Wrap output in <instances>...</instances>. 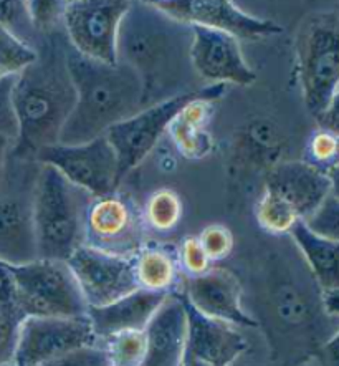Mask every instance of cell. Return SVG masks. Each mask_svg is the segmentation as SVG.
I'll list each match as a JSON object with an SVG mask.
<instances>
[{"mask_svg": "<svg viewBox=\"0 0 339 366\" xmlns=\"http://www.w3.org/2000/svg\"><path fill=\"white\" fill-rule=\"evenodd\" d=\"M179 252V265L187 275L199 277L212 269V262L208 260L207 254L203 252L202 245L197 237H186L182 242Z\"/></svg>", "mask_w": 339, "mask_h": 366, "instance_id": "obj_36", "label": "cell"}, {"mask_svg": "<svg viewBox=\"0 0 339 366\" xmlns=\"http://www.w3.org/2000/svg\"><path fill=\"white\" fill-rule=\"evenodd\" d=\"M36 164L55 167L61 176L91 197L114 194L123 179L119 161L106 136L83 144H54L41 148Z\"/></svg>", "mask_w": 339, "mask_h": 366, "instance_id": "obj_8", "label": "cell"}, {"mask_svg": "<svg viewBox=\"0 0 339 366\" xmlns=\"http://www.w3.org/2000/svg\"><path fill=\"white\" fill-rule=\"evenodd\" d=\"M88 308L106 307L138 290L134 255H118L81 245L68 259Z\"/></svg>", "mask_w": 339, "mask_h": 366, "instance_id": "obj_11", "label": "cell"}, {"mask_svg": "<svg viewBox=\"0 0 339 366\" xmlns=\"http://www.w3.org/2000/svg\"><path fill=\"white\" fill-rule=\"evenodd\" d=\"M36 50L0 25V80L17 76L36 60Z\"/></svg>", "mask_w": 339, "mask_h": 366, "instance_id": "obj_29", "label": "cell"}, {"mask_svg": "<svg viewBox=\"0 0 339 366\" xmlns=\"http://www.w3.org/2000/svg\"><path fill=\"white\" fill-rule=\"evenodd\" d=\"M318 123H320L321 129L339 136V90L336 92V95L331 98L330 104H328L325 112L321 113V117L318 118Z\"/></svg>", "mask_w": 339, "mask_h": 366, "instance_id": "obj_40", "label": "cell"}, {"mask_svg": "<svg viewBox=\"0 0 339 366\" xmlns=\"http://www.w3.org/2000/svg\"><path fill=\"white\" fill-rule=\"evenodd\" d=\"M0 308H17L15 307V285L9 264L0 260Z\"/></svg>", "mask_w": 339, "mask_h": 366, "instance_id": "obj_39", "label": "cell"}, {"mask_svg": "<svg viewBox=\"0 0 339 366\" xmlns=\"http://www.w3.org/2000/svg\"><path fill=\"white\" fill-rule=\"evenodd\" d=\"M36 54V60L20 73L15 83L14 103L20 133L10 151L15 159L32 163L41 148L59 144L61 129L76 102L66 66L65 41L51 36Z\"/></svg>", "mask_w": 339, "mask_h": 366, "instance_id": "obj_2", "label": "cell"}, {"mask_svg": "<svg viewBox=\"0 0 339 366\" xmlns=\"http://www.w3.org/2000/svg\"><path fill=\"white\" fill-rule=\"evenodd\" d=\"M144 222L126 197L114 194L93 197L86 211L85 244L118 255H134L143 247Z\"/></svg>", "mask_w": 339, "mask_h": 366, "instance_id": "obj_12", "label": "cell"}, {"mask_svg": "<svg viewBox=\"0 0 339 366\" xmlns=\"http://www.w3.org/2000/svg\"><path fill=\"white\" fill-rule=\"evenodd\" d=\"M136 280L141 289L176 294L181 279L179 252L169 245L144 244L134 254Z\"/></svg>", "mask_w": 339, "mask_h": 366, "instance_id": "obj_23", "label": "cell"}, {"mask_svg": "<svg viewBox=\"0 0 339 366\" xmlns=\"http://www.w3.org/2000/svg\"><path fill=\"white\" fill-rule=\"evenodd\" d=\"M296 66L306 108L318 119L339 90V10L303 20L296 35Z\"/></svg>", "mask_w": 339, "mask_h": 366, "instance_id": "obj_5", "label": "cell"}, {"mask_svg": "<svg viewBox=\"0 0 339 366\" xmlns=\"http://www.w3.org/2000/svg\"><path fill=\"white\" fill-rule=\"evenodd\" d=\"M171 294L139 289L106 307L88 308L93 330L100 340L123 332H144L151 318Z\"/></svg>", "mask_w": 339, "mask_h": 366, "instance_id": "obj_20", "label": "cell"}, {"mask_svg": "<svg viewBox=\"0 0 339 366\" xmlns=\"http://www.w3.org/2000/svg\"><path fill=\"white\" fill-rule=\"evenodd\" d=\"M40 366H108V360L100 345H95V347L76 350Z\"/></svg>", "mask_w": 339, "mask_h": 366, "instance_id": "obj_38", "label": "cell"}, {"mask_svg": "<svg viewBox=\"0 0 339 366\" xmlns=\"http://www.w3.org/2000/svg\"><path fill=\"white\" fill-rule=\"evenodd\" d=\"M184 299L201 315L232 327L257 328L258 322L242 305L243 289L238 277L227 269L212 267L187 280Z\"/></svg>", "mask_w": 339, "mask_h": 366, "instance_id": "obj_15", "label": "cell"}, {"mask_svg": "<svg viewBox=\"0 0 339 366\" xmlns=\"http://www.w3.org/2000/svg\"><path fill=\"white\" fill-rule=\"evenodd\" d=\"M255 217L265 232L273 235L290 234L291 229L301 222V219L296 216V212L288 204L265 189L255 207Z\"/></svg>", "mask_w": 339, "mask_h": 366, "instance_id": "obj_27", "label": "cell"}, {"mask_svg": "<svg viewBox=\"0 0 339 366\" xmlns=\"http://www.w3.org/2000/svg\"><path fill=\"white\" fill-rule=\"evenodd\" d=\"M98 337L86 315L24 318L10 366H40L76 350L95 347Z\"/></svg>", "mask_w": 339, "mask_h": 366, "instance_id": "obj_10", "label": "cell"}, {"mask_svg": "<svg viewBox=\"0 0 339 366\" xmlns=\"http://www.w3.org/2000/svg\"><path fill=\"white\" fill-rule=\"evenodd\" d=\"M268 310L278 328L288 333L311 330L313 320L325 312L321 308L320 294L313 295L303 284L293 277L281 275L268 285Z\"/></svg>", "mask_w": 339, "mask_h": 366, "instance_id": "obj_21", "label": "cell"}, {"mask_svg": "<svg viewBox=\"0 0 339 366\" xmlns=\"http://www.w3.org/2000/svg\"><path fill=\"white\" fill-rule=\"evenodd\" d=\"M301 222L318 237L330 242H339V199L328 196L321 206Z\"/></svg>", "mask_w": 339, "mask_h": 366, "instance_id": "obj_30", "label": "cell"}, {"mask_svg": "<svg viewBox=\"0 0 339 366\" xmlns=\"http://www.w3.org/2000/svg\"><path fill=\"white\" fill-rule=\"evenodd\" d=\"M223 90H226V85H212L197 93H189V95H181L151 104L136 113L134 117L109 128L104 136L118 156L121 176L124 177L129 171L143 163L146 156L156 148V144L159 143L163 134L169 129L171 123L187 103L196 98H206L212 102L221 97Z\"/></svg>", "mask_w": 339, "mask_h": 366, "instance_id": "obj_7", "label": "cell"}, {"mask_svg": "<svg viewBox=\"0 0 339 366\" xmlns=\"http://www.w3.org/2000/svg\"><path fill=\"white\" fill-rule=\"evenodd\" d=\"M129 7L126 0L68 2L64 14L68 44L86 59L116 65L119 25Z\"/></svg>", "mask_w": 339, "mask_h": 366, "instance_id": "obj_9", "label": "cell"}, {"mask_svg": "<svg viewBox=\"0 0 339 366\" xmlns=\"http://www.w3.org/2000/svg\"><path fill=\"white\" fill-rule=\"evenodd\" d=\"M12 141H9L4 136H0V181L4 179L5 171H7V163H9V156L10 151H12Z\"/></svg>", "mask_w": 339, "mask_h": 366, "instance_id": "obj_42", "label": "cell"}, {"mask_svg": "<svg viewBox=\"0 0 339 366\" xmlns=\"http://www.w3.org/2000/svg\"><path fill=\"white\" fill-rule=\"evenodd\" d=\"M326 174L328 179H330V196L339 199V164L330 167Z\"/></svg>", "mask_w": 339, "mask_h": 366, "instance_id": "obj_43", "label": "cell"}, {"mask_svg": "<svg viewBox=\"0 0 339 366\" xmlns=\"http://www.w3.org/2000/svg\"><path fill=\"white\" fill-rule=\"evenodd\" d=\"M197 239L212 264L227 259L233 250V235L231 229L221 224H212L206 227Z\"/></svg>", "mask_w": 339, "mask_h": 366, "instance_id": "obj_35", "label": "cell"}, {"mask_svg": "<svg viewBox=\"0 0 339 366\" xmlns=\"http://www.w3.org/2000/svg\"><path fill=\"white\" fill-rule=\"evenodd\" d=\"M291 239L303 255L308 270L320 294L339 290V242L318 237L298 222L291 229Z\"/></svg>", "mask_w": 339, "mask_h": 366, "instance_id": "obj_22", "label": "cell"}, {"mask_svg": "<svg viewBox=\"0 0 339 366\" xmlns=\"http://www.w3.org/2000/svg\"><path fill=\"white\" fill-rule=\"evenodd\" d=\"M187 340L181 366H233L247 352L248 343L236 327L201 315L189 302Z\"/></svg>", "mask_w": 339, "mask_h": 366, "instance_id": "obj_16", "label": "cell"}, {"mask_svg": "<svg viewBox=\"0 0 339 366\" xmlns=\"http://www.w3.org/2000/svg\"><path fill=\"white\" fill-rule=\"evenodd\" d=\"M108 366H109V365H108Z\"/></svg>", "mask_w": 339, "mask_h": 366, "instance_id": "obj_44", "label": "cell"}, {"mask_svg": "<svg viewBox=\"0 0 339 366\" xmlns=\"http://www.w3.org/2000/svg\"><path fill=\"white\" fill-rule=\"evenodd\" d=\"M263 189L288 204L305 221L330 196V179L326 171L306 161H290L267 171Z\"/></svg>", "mask_w": 339, "mask_h": 366, "instance_id": "obj_18", "label": "cell"}, {"mask_svg": "<svg viewBox=\"0 0 339 366\" xmlns=\"http://www.w3.org/2000/svg\"><path fill=\"white\" fill-rule=\"evenodd\" d=\"M100 347L109 366H143L146 358L144 332H123L101 340Z\"/></svg>", "mask_w": 339, "mask_h": 366, "instance_id": "obj_28", "label": "cell"}, {"mask_svg": "<svg viewBox=\"0 0 339 366\" xmlns=\"http://www.w3.org/2000/svg\"><path fill=\"white\" fill-rule=\"evenodd\" d=\"M9 267L15 285V307L25 318H70L88 313L86 302L66 262L36 259Z\"/></svg>", "mask_w": 339, "mask_h": 366, "instance_id": "obj_6", "label": "cell"}, {"mask_svg": "<svg viewBox=\"0 0 339 366\" xmlns=\"http://www.w3.org/2000/svg\"><path fill=\"white\" fill-rule=\"evenodd\" d=\"M146 335L143 366H181L187 340L184 297L171 294L151 318Z\"/></svg>", "mask_w": 339, "mask_h": 366, "instance_id": "obj_19", "label": "cell"}, {"mask_svg": "<svg viewBox=\"0 0 339 366\" xmlns=\"http://www.w3.org/2000/svg\"><path fill=\"white\" fill-rule=\"evenodd\" d=\"M154 5L182 24L218 30L237 40H262L281 34L273 20L243 12L228 0H158Z\"/></svg>", "mask_w": 339, "mask_h": 366, "instance_id": "obj_13", "label": "cell"}, {"mask_svg": "<svg viewBox=\"0 0 339 366\" xmlns=\"http://www.w3.org/2000/svg\"><path fill=\"white\" fill-rule=\"evenodd\" d=\"M323 366H339V327L321 347Z\"/></svg>", "mask_w": 339, "mask_h": 366, "instance_id": "obj_41", "label": "cell"}, {"mask_svg": "<svg viewBox=\"0 0 339 366\" xmlns=\"http://www.w3.org/2000/svg\"><path fill=\"white\" fill-rule=\"evenodd\" d=\"M66 4L60 0H30L27 12L32 29L41 34H54L59 25H64Z\"/></svg>", "mask_w": 339, "mask_h": 366, "instance_id": "obj_31", "label": "cell"}, {"mask_svg": "<svg viewBox=\"0 0 339 366\" xmlns=\"http://www.w3.org/2000/svg\"><path fill=\"white\" fill-rule=\"evenodd\" d=\"M93 197L55 167L40 164L34 186V229L39 259H68L85 245L86 211Z\"/></svg>", "mask_w": 339, "mask_h": 366, "instance_id": "obj_4", "label": "cell"}, {"mask_svg": "<svg viewBox=\"0 0 339 366\" xmlns=\"http://www.w3.org/2000/svg\"><path fill=\"white\" fill-rule=\"evenodd\" d=\"M191 64L196 76L212 85L248 86L257 80V73L245 61L240 40L199 25L192 27Z\"/></svg>", "mask_w": 339, "mask_h": 366, "instance_id": "obj_14", "label": "cell"}, {"mask_svg": "<svg viewBox=\"0 0 339 366\" xmlns=\"http://www.w3.org/2000/svg\"><path fill=\"white\" fill-rule=\"evenodd\" d=\"M238 149L243 159L255 166H265L268 171L280 163L283 138L270 119H255L240 132Z\"/></svg>", "mask_w": 339, "mask_h": 366, "instance_id": "obj_25", "label": "cell"}, {"mask_svg": "<svg viewBox=\"0 0 339 366\" xmlns=\"http://www.w3.org/2000/svg\"><path fill=\"white\" fill-rule=\"evenodd\" d=\"M0 25L22 39L20 30H25V27L32 29L27 12V2L0 0Z\"/></svg>", "mask_w": 339, "mask_h": 366, "instance_id": "obj_37", "label": "cell"}, {"mask_svg": "<svg viewBox=\"0 0 339 366\" xmlns=\"http://www.w3.org/2000/svg\"><path fill=\"white\" fill-rule=\"evenodd\" d=\"M146 227L156 232H169L176 229L182 219V201L177 192L161 189L146 202L143 214Z\"/></svg>", "mask_w": 339, "mask_h": 366, "instance_id": "obj_26", "label": "cell"}, {"mask_svg": "<svg viewBox=\"0 0 339 366\" xmlns=\"http://www.w3.org/2000/svg\"><path fill=\"white\" fill-rule=\"evenodd\" d=\"M24 318L17 308H0V366L12 363Z\"/></svg>", "mask_w": 339, "mask_h": 366, "instance_id": "obj_33", "label": "cell"}, {"mask_svg": "<svg viewBox=\"0 0 339 366\" xmlns=\"http://www.w3.org/2000/svg\"><path fill=\"white\" fill-rule=\"evenodd\" d=\"M339 161V136L328 133L325 129L311 136L308 144V161L313 166L328 171L330 167L336 166Z\"/></svg>", "mask_w": 339, "mask_h": 366, "instance_id": "obj_32", "label": "cell"}, {"mask_svg": "<svg viewBox=\"0 0 339 366\" xmlns=\"http://www.w3.org/2000/svg\"><path fill=\"white\" fill-rule=\"evenodd\" d=\"M17 76H9L0 80V136L12 141V144H15V141L19 139L20 133L19 118L14 103V90Z\"/></svg>", "mask_w": 339, "mask_h": 366, "instance_id": "obj_34", "label": "cell"}, {"mask_svg": "<svg viewBox=\"0 0 339 366\" xmlns=\"http://www.w3.org/2000/svg\"><path fill=\"white\" fill-rule=\"evenodd\" d=\"M65 59L76 102L61 129L59 144H83L100 138L114 124L146 108L143 81L131 66L86 59L68 41Z\"/></svg>", "mask_w": 339, "mask_h": 366, "instance_id": "obj_3", "label": "cell"}, {"mask_svg": "<svg viewBox=\"0 0 339 366\" xmlns=\"http://www.w3.org/2000/svg\"><path fill=\"white\" fill-rule=\"evenodd\" d=\"M212 108L206 98H196L187 103L182 112L171 123L168 132L179 149L189 159H199L211 151V136L207 123L211 119Z\"/></svg>", "mask_w": 339, "mask_h": 366, "instance_id": "obj_24", "label": "cell"}, {"mask_svg": "<svg viewBox=\"0 0 339 366\" xmlns=\"http://www.w3.org/2000/svg\"><path fill=\"white\" fill-rule=\"evenodd\" d=\"M32 199L34 187L22 192V187L5 181V176L0 181V260L9 265L39 259Z\"/></svg>", "mask_w": 339, "mask_h": 366, "instance_id": "obj_17", "label": "cell"}, {"mask_svg": "<svg viewBox=\"0 0 339 366\" xmlns=\"http://www.w3.org/2000/svg\"><path fill=\"white\" fill-rule=\"evenodd\" d=\"M192 27L154 2H131L118 32V61L131 66L144 86V104L197 93L191 64ZM203 90V88H202Z\"/></svg>", "mask_w": 339, "mask_h": 366, "instance_id": "obj_1", "label": "cell"}]
</instances>
